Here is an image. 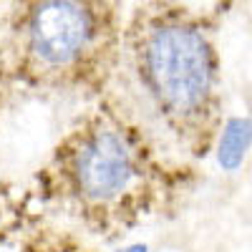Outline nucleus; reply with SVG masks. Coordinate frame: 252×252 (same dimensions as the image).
I'll use <instances>...</instances> for the list:
<instances>
[{
    "label": "nucleus",
    "mask_w": 252,
    "mask_h": 252,
    "mask_svg": "<svg viewBox=\"0 0 252 252\" xmlns=\"http://www.w3.org/2000/svg\"><path fill=\"white\" fill-rule=\"evenodd\" d=\"M139 81L157 111L189 131L212 111L215 51L207 33L182 15L152 18L134 40Z\"/></svg>",
    "instance_id": "nucleus-1"
},
{
    "label": "nucleus",
    "mask_w": 252,
    "mask_h": 252,
    "mask_svg": "<svg viewBox=\"0 0 252 252\" xmlns=\"http://www.w3.org/2000/svg\"><path fill=\"white\" fill-rule=\"evenodd\" d=\"M106 33L101 0H23L15 38L23 58L46 73H68L96 56Z\"/></svg>",
    "instance_id": "nucleus-2"
},
{
    "label": "nucleus",
    "mask_w": 252,
    "mask_h": 252,
    "mask_svg": "<svg viewBox=\"0 0 252 252\" xmlns=\"http://www.w3.org/2000/svg\"><path fill=\"white\" fill-rule=\"evenodd\" d=\"M136 177V154L126 136L109 126L81 131L66 157V179L89 204L121 197Z\"/></svg>",
    "instance_id": "nucleus-3"
}]
</instances>
